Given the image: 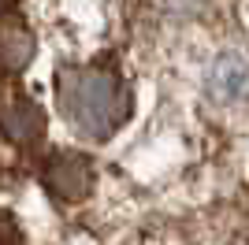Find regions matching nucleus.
<instances>
[{
    "label": "nucleus",
    "mask_w": 249,
    "mask_h": 245,
    "mask_svg": "<svg viewBox=\"0 0 249 245\" xmlns=\"http://www.w3.org/2000/svg\"><path fill=\"white\" fill-rule=\"evenodd\" d=\"M45 186H49L56 197L63 201H74L78 193H86L89 186V163L82 156H71V153H60L45 163Z\"/></svg>",
    "instance_id": "nucleus-2"
},
{
    "label": "nucleus",
    "mask_w": 249,
    "mask_h": 245,
    "mask_svg": "<svg viewBox=\"0 0 249 245\" xmlns=\"http://www.w3.org/2000/svg\"><path fill=\"white\" fill-rule=\"evenodd\" d=\"M246 82H249V63L242 60V56H219L216 67H212L208 86H212V97L234 101V97L246 89Z\"/></svg>",
    "instance_id": "nucleus-3"
},
{
    "label": "nucleus",
    "mask_w": 249,
    "mask_h": 245,
    "mask_svg": "<svg viewBox=\"0 0 249 245\" xmlns=\"http://www.w3.org/2000/svg\"><path fill=\"white\" fill-rule=\"evenodd\" d=\"M34 52V37L22 30V22H4L0 26V63L22 67Z\"/></svg>",
    "instance_id": "nucleus-4"
},
{
    "label": "nucleus",
    "mask_w": 249,
    "mask_h": 245,
    "mask_svg": "<svg viewBox=\"0 0 249 245\" xmlns=\"http://www.w3.org/2000/svg\"><path fill=\"white\" fill-rule=\"evenodd\" d=\"M60 104L74 126L86 130L89 138L112 134L126 112L119 82L108 71H93V67H82V71L71 67L60 74Z\"/></svg>",
    "instance_id": "nucleus-1"
}]
</instances>
